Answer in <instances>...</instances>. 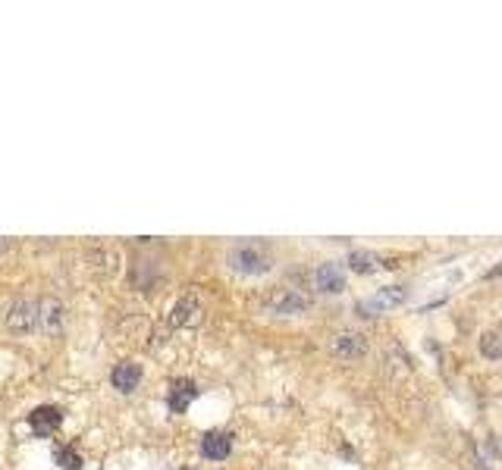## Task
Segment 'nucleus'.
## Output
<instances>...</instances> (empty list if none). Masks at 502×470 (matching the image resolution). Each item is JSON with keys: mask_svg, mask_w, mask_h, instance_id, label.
I'll return each instance as SVG.
<instances>
[{"mask_svg": "<svg viewBox=\"0 0 502 470\" xmlns=\"http://www.w3.org/2000/svg\"><path fill=\"white\" fill-rule=\"evenodd\" d=\"M0 251H3V245H0Z\"/></svg>", "mask_w": 502, "mask_h": 470, "instance_id": "obj_17", "label": "nucleus"}, {"mask_svg": "<svg viewBox=\"0 0 502 470\" xmlns=\"http://www.w3.org/2000/svg\"><path fill=\"white\" fill-rule=\"evenodd\" d=\"M229 267L245 276H261L274 267V254H270V245L264 242H239L236 248L229 251Z\"/></svg>", "mask_w": 502, "mask_h": 470, "instance_id": "obj_1", "label": "nucleus"}, {"mask_svg": "<svg viewBox=\"0 0 502 470\" xmlns=\"http://www.w3.org/2000/svg\"><path fill=\"white\" fill-rule=\"evenodd\" d=\"M348 267H352L355 273H374L376 258L370 251H352V254H348Z\"/></svg>", "mask_w": 502, "mask_h": 470, "instance_id": "obj_13", "label": "nucleus"}, {"mask_svg": "<svg viewBox=\"0 0 502 470\" xmlns=\"http://www.w3.org/2000/svg\"><path fill=\"white\" fill-rule=\"evenodd\" d=\"M110 382H113V389H119V392H132L141 382V367L139 364H132V360H123V364L113 367Z\"/></svg>", "mask_w": 502, "mask_h": 470, "instance_id": "obj_10", "label": "nucleus"}, {"mask_svg": "<svg viewBox=\"0 0 502 470\" xmlns=\"http://www.w3.org/2000/svg\"><path fill=\"white\" fill-rule=\"evenodd\" d=\"M314 282H318V288L320 292H326V295L346 292V273H342V264H336V260L320 264L318 273H314Z\"/></svg>", "mask_w": 502, "mask_h": 470, "instance_id": "obj_7", "label": "nucleus"}, {"mask_svg": "<svg viewBox=\"0 0 502 470\" xmlns=\"http://www.w3.org/2000/svg\"><path fill=\"white\" fill-rule=\"evenodd\" d=\"M67 320V308L57 298H38V332H60Z\"/></svg>", "mask_w": 502, "mask_h": 470, "instance_id": "obj_3", "label": "nucleus"}, {"mask_svg": "<svg viewBox=\"0 0 502 470\" xmlns=\"http://www.w3.org/2000/svg\"><path fill=\"white\" fill-rule=\"evenodd\" d=\"M60 423H63V411L53 408V404H41V408H35V411L29 414V426H32V433L35 436L57 433Z\"/></svg>", "mask_w": 502, "mask_h": 470, "instance_id": "obj_5", "label": "nucleus"}, {"mask_svg": "<svg viewBox=\"0 0 502 470\" xmlns=\"http://www.w3.org/2000/svg\"><path fill=\"white\" fill-rule=\"evenodd\" d=\"M311 308V301L304 298V295H298V292H283V295H276L274 301H270V310L274 314H304V310Z\"/></svg>", "mask_w": 502, "mask_h": 470, "instance_id": "obj_11", "label": "nucleus"}, {"mask_svg": "<svg viewBox=\"0 0 502 470\" xmlns=\"http://www.w3.org/2000/svg\"><path fill=\"white\" fill-rule=\"evenodd\" d=\"M57 464L63 470H82V455L73 445H60L57 448Z\"/></svg>", "mask_w": 502, "mask_h": 470, "instance_id": "obj_14", "label": "nucleus"}, {"mask_svg": "<svg viewBox=\"0 0 502 470\" xmlns=\"http://www.w3.org/2000/svg\"><path fill=\"white\" fill-rule=\"evenodd\" d=\"M480 351H483V358L490 360H499L502 358V338L496 336V332H490V336L480 338Z\"/></svg>", "mask_w": 502, "mask_h": 470, "instance_id": "obj_15", "label": "nucleus"}, {"mask_svg": "<svg viewBox=\"0 0 502 470\" xmlns=\"http://www.w3.org/2000/svg\"><path fill=\"white\" fill-rule=\"evenodd\" d=\"M195 398H198V386H195L192 380H176L170 386V398H167V404H170L173 414H185Z\"/></svg>", "mask_w": 502, "mask_h": 470, "instance_id": "obj_9", "label": "nucleus"}, {"mask_svg": "<svg viewBox=\"0 0 502 470\" xmlns=\"http://www.w3.org/2000/svg\"><path fill=\"white\" fill-rule=\"evenodd\" d=\"M232 452V436L220 433V430H211V433L201 436V455L211 458V461H223Z\"/></svg>", "mask_w": 502, "mask_h": 470, "instance_id": "obj_8", "label": "nucleus"}, {"mask_svg": "<svg viewBox=\"0 0 502 470\" xmlns=\"http://www.w3.org/2000/svg\"><path fill=\"white\" fill-rule=\"evenodd\" d=\"M333 354L342 360H358L368 354V338L361 332H339V336L333 338Z\"/></svg>", "mask_w": 502, "mask_h": 470, "instance_id": "obj_6", "label": "nucleus"}, {"mask_svg": "<svg viewBox=\"0 0 502 470\" xmlns=\"http://www.w3.org/2000/svg\"><path fill=\"white\" fill-rule=\"evenodd\" d=\"M499 273H502V264L496 267V270H490V280H493V276H499Z\"/></svg>", "mask_w": 502, "mask_h": 470, "instance_id": "obj_16", "label": "nucleus"}, {"mask_svg": "<svg viewBox=\"0 0 502 470\" xmlns=\"http://www.w3.org/2000/svg\"><path fill=\"white\" fill-rule=\"evenodd\" d=\"M198 310H201L198 298H195V295H185L182 301H176V304H173L170 323H173V326H185V323H192L195 317H198Z\"/></svg>", "mask_w": 502, "mask_h": 470, "instance_id": "obj_12", "label": "nucleus"}, {"mask_svg": "<svg viewBox=\"0 0 502 470\" xmlns=\"http://www.w3.org/2000/svg\"><path fill=\"white\" fill-rule=\"evenodd\" d=\"M405 298H408L405 286H386V288H380L374 298L358 301V304H355V310H361V317H376L380 310H386V308H399V304H405Z\"/></svg>", "mask_w": 502, "mask_h": 470, "instance_id": "obj_2", "label": "nucleus"}, {"mask_svg": "<svg viewBox=\"0 0 502 470\" xmlns=\"http://www.w3.org/2000/svg\"><path fill=\"white\" fill-rule=\"evenodd\" d=\"M7 326L16 332H35L38 330V301H16L7 310Z\"/></svg>", "mask_w": 502, "mask_h": 470, "instance_id": "obj_4", "label": "nucleus"}]
</instances>
